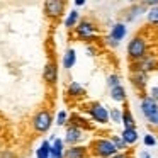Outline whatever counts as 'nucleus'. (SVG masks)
<instances>
[{
	"instance_id": "nucleus-1",
	"label": "nucleus",
	"mask_w": 158,
	"mask_h": 158,
	"mask_svg": "<svg viewBox=\"0 0 158 158\" xmlns=\"http://www.w3.org/2000/svg\"><path fill=\"white\" fill-rule=\"evenodd\" d=\"M31 126H32V129H34L36 133H39V134L48 133V131L51 129V126H53V114H51V110L46 109V107L38 109L34 112V116H32V119H31Z\"/></svg>"
},
{
	"instance_id": "nucleus-2",
	"label": "nucleus",
	"mask_w": 158,
	"mask_h": 158,
	"mask_svg": "<svg viewBox=\"0 0 158 158\" xmlns=\"http://www.w3.org/2000/svg\"><path fill=\"white\" fill-rule=\"evenodd\" d=\"M89 150H90V153L97 158H112L116 153H119V151L116 150V146L112 144V141L106 139V138H97V139H94L92 143H90Z\"/></svg>"
},
{
	"instance_id": "nucleus-3",
	"label": "nucleus",
	"mask_w": 158,
	"mask_h": 158,
	"mask_svg": "<svg viewBox=\"0 0 158 158\" xmlns=\"http://www.w3.org/2000/svg\"><path fill=\"white\" fill-rule=\"evenodd\" d=\"M75 36L82 41H92L99 36V27L90 19H82V21H78V24L75 27Z\"/></svg>"
},
{
	"instance_id": "nucleus-4",
	"label": "nucleus",
	"mask_w": 158,
	"mask_h": 158,
	"mask_svg": "<svg viewBox=\"0 0 158 158\" xmlns=\"http://www.w3.org/2000/svg\"><path fill=\"white\" fill-rule=\"evenodd\" d=\"M146 49H148L146 39L141 38V36H134L129 41V44H127V56L134 63V61H138V60L146 56Z\"/></svg>"
},
{
	"instance_id": "nucleus-5",
	"label": "nucleus",
	"mask_w": 158,
	"mask_h": 158,
	"mask_svg": "<svg viewBox=\"0 0 158 158\" xmlns=\"http://www.w3.org/2000/svg\"><path fill=\"white\" fill-rule=\"evenodd\" d=\"M66 9V2L63 0H46L43 5V12L49 19H60Z\"/></svg>"
},
{
	"instance_id": "nucleus-6",
	"label": "nucleus",
	"mask_w": 158,
	"mask_h": 158,
	"mask_svg": "<svg viewBox=\"0 0 158 158\" xmlns=\"http://www.w3.org/2000/svg\"><path fill=\"white\" fill-rule=\"evenodd\" d=\"M87 112L90 114V117H92L95 123H99V124H107L109 123V110H107L102 104L92 102L89 106V109H87Z\"/></svg>"
},
{
	"instance_id": "nucleus-7",
	"label": "nucleus",
	"mask_w": 158,
	"mask_h": 158,
	"mask_svg": "<svg viewBox=\"0 0 158 158\" xmlns=\"http://www.w3.org/2000/svg\"><path fill=\"white\" fill-rule=\"evenodd\" d=\"M131 66H133V72L148 73V72H153V70L158 68V60L155 58V56L146 55L144 58H141V60H138V61H134Z\"/></svg>"
},
{
	"instance_id": "nucleus-8",
	"label": "nucleus",
	"mask_w": 158,
	"mask_h": 158,
	"mask_svg": "<svg viewBox=\"0 0 158 158\" xmlns=\"http://www.w3.org/2000/svg\"><path fill=\"white\" fill-rule=\"evenodd\" d=\"M43 80L46 85H55L58 82V65L55 60H49L43 68Z\"/></svg>"
},
{
	"instance_id": "nucleus-9",
	"label": "nucleus",
	"mask_w": 158,
	"mask_h": 158,
	"mask_svg": "<svg viewBox=\"0 0 158 158\" xmlns=\"http://www.w3.org/2000/svg\"><path fill=\"white\" fill-rule=\"evenodd\" d=\"M83 138V131L82 127H77V126H70L66 127V133H65V139H63V143L70 144V146H75V144H78L80 141H82Z\"/></svg>"
},
{
	"instance_id": "nucleus-10",
	"label": "nucleus",
	"mask_w": 158,
	"mask_h": 158,
	"mask_svg": "<svg viewBox=\"0 0 158 158\" xmlns=\"http://www.w3.org/2000/svg\"><path fill=\"white\" fill-rule=\"evenodd\" d=\"M63 158H90V150L82 144H75V146L66 148Z\"/></svg>"
},
{
	"instance_id": "nucleus-11",
	"label": "nucleus",
	"mask_w": 158,
	"mask_h": 158,
	"mask_svg": "<svg viewBox=\"0 0 158 158\" xmlns=\"http://www.w3.org/2000/svg\"><path fill=\"white\" fill-rule=\"evenodd\" d=\"M131 83L136 87L138 90H143L148 83V73H143V72H131Z\"/></svg>"
},
{
	"instance_id": "nucleus-12",
	"label": "nucleus",
	"mask_w": 158,
	"mask_h": 158,
	"mask_svg": "<svg viewBox=\"0 0 158 158\" xmlns=\"http://www.w3.org/2000/svg\"><path fill=\"white\" fill-rule=\"evenodd\" d=\"M66 94H68L70 99H82V97L87 95L85 89H83L78 82H72V83H70L68 89H66Z\"/></svg>"
},
{
	"instance_id": "nucleus-13",
	"label": "nucleus",
	"mask_w": 158,
	"mask_h": 158,
	"mask_svg": "<svg viewBox=\"0 0 158 158\" xmlns=\"http://www.w3.org/2000/svg\"><path fill=\"white\" fill-rule=\"evenodd\" d=\"M126 32H127V29H126V24H123V22H117V24H114L112 26V29H110V34H109V38H112L114 41H123L124 38H126Z\"/></svg>"
},
{
	"instance_id": "nucleus-14",
	"label": "nucleus",
	"mask_w": 158,
	"mask_h": 158,
	"mask_svg": "<svg viewBox=\"0 0 158 158\" xmlns=\"http://www.w3.org/2000/svg\"><path fill=\"white\" fill-rule=\"evenodd\" d=\"M63 153H65V143H63V139H58V138H56L51 144L49 158H63Z\"/></svg>"
},
{
	"instance_id": "nucleus-15",
	"label": "nucleus",
	"mask_w": 158,
	"mask_h": 158,
	"mask_svg": "<svg viewBox=\"0 0 158 158\" xmlns=\"http://www.w3.org/2000/svg\"><path fill=\"white\" fill-rule=\"evenodd\" d=\"M75 63H77V53L73 48H68L65 53V56H63V66H65L66 70H70V68L75 66Z\"/></svg>"
},
{
	"instance_id": "nucleus-16",
	"label": "nucleus",
	"mask_w": 158,
	"mask_h": 158,
	"mask_svg": "<svg viewBox=\"0 0 158 158\" xmlns=\"http://www.w3.org/2000/svg\"><path fill=\"white\" fill-rule=\"evenodd\" d=\"M121 123L124 124V129H136L134 117H133V114H131V110L127 109V107H124V110H123V119H121Z\"/></svg>"
},
{
	"instance_id": "nucleus-17",
	"label": "nucleus",
	"mask_w": 158,
	"mask_h": 158,
	"mask_svg": "<svg viewBox=\"0 0 158 158\" xmlns=\"http://www.w3.org/2000/svg\"><path fill=\"white\" fill-rule=\"evenodd\" d=\"M110 97H112V100H116V102H126V90H124V87L123 85L112 87V89H110Z\"/></svg>"
},
{
	"instance_id": "nucleus-18",
	"label": "nucleus",
	"mask_w": 158,
	"mask_h": 158,
	"mask_svg": "<svg viewBox=\"0 0 158 158\" xmlns=\"http://www.w3.org/2000/svg\"><path fill=\"white\" fill-rule=\"evenodd\" d=\"M78 21H80L78 12H77V10H70L68 15H66V19H65V27L66 29H75L77 24H78Z\"/></svg>"
},
{
	"instance_id": "nucleus-19",
	"label": "nucleus",
	"mask_w": 158,
	"mask_h": 158,
	"mask_svg": "<svg viewBox=\"0 0 158 158\" xmlns=\"http://www.w3.org/2000/svg\"><path fill=\"white\" fill-rule=\"evenodd\" d=\"M121 138L124 139V143L129 146V144H134L138 141V131L136 129H124L123 134H121Z\"/></svg>"
},
{
	"instance_id": "nucleus-20",
	"label": "nucleus",
	"mask_w": 158,
	"mask_h": 158,
	"mask_svg": "<svg viewBox=\"0 0 158 158\" xmlns=\"http://www.w3.org/2000/svg\"><path fill=\"white\" fill-rule=\"evenodd\" d=\"M49 153H51V143L49 141H43L39 144V148L36 150V156L38 158H49Z\"/></svg>"
},
{
	"instance_id": "nucleus-21",
	"label": "nucleus",
	"mask_w": 158,
	"mask_h": 158,
	"mask_svg": "<svg viewBox=\"0 0 158 158\" xmlns=\"http://www.w3.org/2000/svg\"><path fill=\"white\" fill-rule=\"evenodd\" d=\"M141 12H144V5H133V7L127 10V15H126V21H134V19L138 17V15L141 14Z\"/></svg>"
},
{
	"instance_id": "nucleus-22",
	"label": "nucleus",
	"mask_w": 158,
	"mask_h": 158,
	"mask_svg": "<svg viewBox=\"0 0 158 158\" xmlns=\"http://www.w3.org/2000/svg\"><path fill=\"white\" fill-rule=\"evenodd\" d=\"M146 19H148V22H150V24L158 26V7L150 9V10H148V14H146Z\"/></svg>"
},
{
	"instance_id": "nucleus-23",
	"label": "nucleus",
	"mask_w": 158,
	"mask_h": 158,
	"mask_svg": "<svg viewBox=\"0 0 158 158\" xmlns=\"http://www.w3.org/2000/svg\"><path fill=\"white\" fill-rule=\"evenodd\" d=\"M110 141H112V144L116 146L117 151H119V150H126V148H127V144L124 143V139L121 136H112V138H110Z\"/></svg>"
},
{
	"instance_id": "nucleus-24",
	"label": "nucleus",
	"mask_w": 158,
	"mask_h": 158,
	"mask_svg": "<svg viewBox=\"0 0 158 158\" xmlns=\"http://www.w3.org/2000/svg\"><path fill=\"white\" fill-rule=\"evenodd\" d=\"M109 119H112V123L121 124V119H123V112L119 109H110L109 110Z\"/></svg>"
},
{
	"instance_id": "nucleus-25",
	"label": "nucleus",
	"mask_w": 158,
	"mask_h": 158,
	"mask_svg": "<svg viewBox=\"0 0 158 158\" xmlns=\"http://www.w3.org/2000/svg\"><path fill=\"white\" fill-rule=\"evenodd\" d=\"M66 121H68V112L66 110H60L58 116H56V124L58 126H65Z\"/></svg>"
},
{
	"instance_id": "nucleus-26",
	"label": "nucleus",
	"mask_w": 158,
	"mask_h": 158,
	"mask_svg": "<svg viewBox=\"0 0 158 158\" xmlns=\"http://www.w3.org/2000/svg\"><path fill=\"white\" fill-rule=\"evenodd\" d=\"M107 85L112 89V87H117V85H121V78H119V75H116V73H112V75H109L107 77Z\"/></svg>"
},
{
	"instance_id": "nucleus-27",
	"label": "nucleus",
	"mask_w": 158,
	"mask_h": 158,
	"mask_svg": "<svg viewBox=\"0 0 158 158\" xmlns=\"http://www.w3.org/2000/svg\"><path fill=\"white\" fill-rule=\"evenodd\" d=\"M146 119L150 121V123L153 124V126H158V106L155 107V109L151 110L150 114H148V116H146Z\"/></svg>"
},
{
	"instance_id": "nucleus-28",
	"label": "nucleus",
	"mask_w": 158,
	"mask_h": 158,
	"mask_svg": "<svg viewBox=\"0 0 158 158\" xmlns=\"http://www.w3.org/2000/svg\"><path fill=\"white\" fill-rule=\"evenodd\" d=\"M143 141H144V144H146V146H155V144H156V139H155L153 134H146Z\"/></svg>"
},
{
	"instance_id": "nucleus-29",
	"label": "nucleus",
	"mask_w": 158,
	"mask_h": 158,
	"mask_svg": "<svg viewBox=\"0 0 158 158\" xmlns=\"http://www.w3.org/2000/svg\"><path fill=\"white\" fill-rule=\"evenodd\" d=\"M0 158H17L12 150H2L0 151Z\"/></svg>"
},
{
	"instance_id": "nucleus-30",
	"label": "nucleus",
	"mask_w": 158,
	"mask_h": 158,
	"mask_svg": "<svg viewBox=\"0 0 158 158\" xmlns=\"http://www.w3.org/2000/svg\"><path fill=\"white\" fill-rule=\"evenodd\" d=\"M150 97L155 100V102H158V87H153V89L150 90Z\"/></svg>"
},
{
	"instance_id": "nucleus-31",
	"label": "nucleus",
	"mask_w": 158,
	"mask_h": 158,
	"mask_svg": "<svg viewBox=\"0 0 158 158\" xmlns=\"http://www.w3.org/2000/svg\"><path fill=\"white\" fill-rule=\"evenodd\" d=\"M106 43L110 46V48H117V46H119V43H117V41H114V39H112V38H109V36L106 38Z\"/></svg>"
},
{
	"instance_id": "nucleus-32",
	"label": "nucleus",
	"mask_w": 158,
	"mask_h": 158,
	"mask_svg": "<svg viewBox=\"0 0 158 158\" xmlns=\"http://www.w3.org/2000/svg\"><path fill=\"white\" fill-rule=\"evenodd\" d=\"M112 158H131V153H127V151H121V153H116Z\"/></svg>"
},
{
	"instance_id": "nucleus-33",
	"label": "nucleus",
	"mask_w": 158,
	"mask_h": 158,
	"mask_svg": "<svg viewBox=\"0 0 158 158\" xmlns=\"http://www.w3.org/2000/svg\"><path fill=\"white\" fill-rule=\"evenodd\" d=\"M83 4H85V0H75V5H77V7H82Z\"/></svg>"
}]
</instances>
